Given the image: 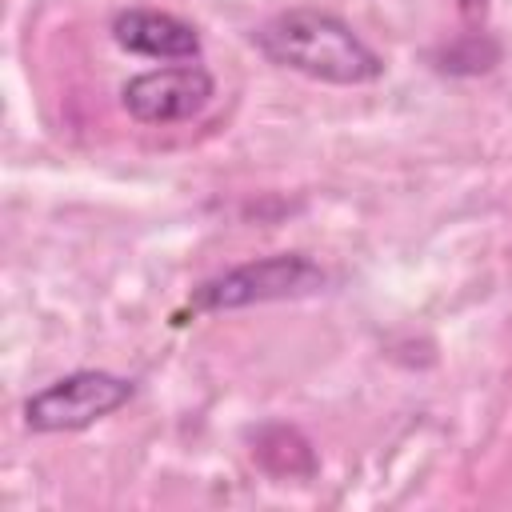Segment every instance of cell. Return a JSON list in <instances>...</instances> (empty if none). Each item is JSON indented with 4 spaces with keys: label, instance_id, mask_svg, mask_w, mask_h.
<instances>
[{
    "label": "cell",
    "instance_id": "obj_4",
    "mask_svg": "<svg viewBox=\"0 0 512 512\" xmlns=\"http://www.w3.org/2000/svg\"><path fill=\"white\" fill-rule=\"evenodd\" d=\"M212 100V76L200 64H176L144 72L124 84V108L144 124H172L204 112Z\"/></svg>",
    "mask_w": 512,
    "mask_h": 512
},
{
    "label": "cell",
    "instance_id": "obj_2",
    "mask_svg": "<svg viewBox=\"0 0 512 512\" xmlns=\"http://www.w3.org/2000/svg\"><path fill=\"white\" fill-rule=\"evenodd\" d=\"M132 396V384L112 372H72L24 404V420L32 432H72L108 412H116Z\"/></svg>",
    "mask_w": 512,
    "mask_h": 512
},
{
    "label": "cell",
    "instance_id": "obj_1",
    "mask_svg": "<svg viewBox=\"0 0 512 512\" xmlns=\"http://www.w3.org/2000/svg\"><path fill=\"white\" fill-rule=\"evenodd\" d=\"M268 60L328 84H364L380 76V56L328 12H284L256 32Z\"/></svg>",
    "mask_w": 512,
    "mask_h": 512
},
{
    "label": "cell",
    "instance_id": "obj_3",
    "mask_svg": "<svg viewBox=\"0 0 512 512\" xmlns=\"http://www.w3.org/2000/svg\"><path fill=\"white\" fill-rule=\"evenodd\" d=\"M324 284V272L304 260V256H268L256 264H240L216 280H208L196 292V308L220 312V308H244L260 300H284V296H304Z\"/></svg>",
    "mask_w": 512,
    "mask_h": 512
},
{
    "label": "cell",
    "instance_id": "obj_5",
    "mask_svg": "<svg viewBox=\"0 0 512 512\" xmlns=\"http://www.w3.org/2000/svg\"><path fill=\"white\" fill-rule=\"evenodd\" d=\"M112 36L120 48L156 56V60H192L200 52V36L192 24H184L168 12H148V8L120 12L112 24Z\"/></svg>",
    "mask_w": 512,
    "mask_h": 512
}]
</instances>
